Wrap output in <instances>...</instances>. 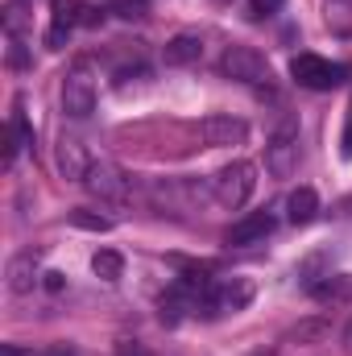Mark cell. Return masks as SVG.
Masks as SVG:
<instances>
[{
    "label": "cell",
    "instance_id": "6da1fadb",
    "mask_svg": "<svg viewBox=\"0 0 352 356\" xmlns=\"http://www.w3.org/2000/svg\"><path fill=\"white\" fill-rule=\"evenodd\" d=\"M253 191H257V166L253 162H228L220 175L211 178V195L228 211H241L253 199Z\"/></svg>",
    "mask_w": 352,
    "mask_h": 356
},
{
    "label": "cell",
    "instance_id": "7a4b0ae2",
    "mask_svg": "<svg viewBox=\"0 0 352 356\" xmlns=\"http://www.w3.org/2000/svg\"><path fill=\"white\" fill-rule=\"evenodd\" d=\"M290 75H294L298 88L307 91H332L349 79V67L344 63H328L319 54H294L290 58Z\"/></svg>",
    "mask_w": 352,
    "mask_h": 356
},
{
    "label": "cell",
    "instance_id": "3957f363",
    "mask_svg": "<svg viewBox=\"0 0 352 356\" xmlns=\"http://www.w3.org/2000/svg\"><path fill=\"white\" fill-rule=\"evenodd\" d=\"M220 71L228 79H237V83H249V88L269 83V63H265L262 50H253V46H228L224 58H220Z\"/></svg>",
    "mask_w": 352,
    "mask_h": 356
},
{
    "label": "cell",
    "instance_id": "277c9868",
    "mask_svg": "<svg viewBox=\"0 0 352 356\" xmlns=\"http://www.w3.org/2000/svg\"><path fill=\"white\" fill-rule=\"evenodd\" d=\"M63 112L75 120H88L95 112V79L88 67H71L63 79Z\"/></svg>",
    "mask_w": 352,
    "mask_h": 356
},
{
    "label": "cell",
    "instance_id": "5b68a950",
    "mask_svg": "<svg viewBox=\"0 0 352 356\" xmlns=\"http://www.w3.org/2000/svg\"><path fill=\"white\" fill-rule=\"evenodd\" d=\"M298 158H303V149H298V133L286 124V129H278L269 141H265V170L273 178H290L298 170Z\"/></svg>",
    "mask_w": 352,
    "mask_h": 356
},
{
    "label": "cell",
    "instance_id": "8992f818",
    "mask_svg": "<svg viewBox=\"0 0 352 356\" xmlns=\"http://www.w3.org/2000/svg\"><path fill=\"white\" fill-rule=\"evenodd\" d=\"M83 186H88L95 199H108V203H125L129 199V191H133V178L125 175L116 162H95L83 178Z\"/></svg>",
    "mask_w": 352,
    "mask_h": 356
},
{
    "label": "cell",
    "instance_id": "52a82bcc",
    "mask_svg": "<svg viewBox=\"0 0 352 356\" xmlns=\"http://www.w3.org/2000/svg\"><path fill=\"white\" fill-rule=\"evenodd\" d=\"M199 137H203V145H211V149L245 145V141H249V120H241V116H228V112H216V116H203V124H199Z\"/></svg>",
    "mask_w": 352,
    "mask_h": 356
},
{
    "label": "cell",
    "instance_id": "ba28073f",
    "mask_svg": "<svg viewBox=\"0 0 352 356\" xmlns=\"http://www.w3.org/2000/svg\"><path fill=\"white\" fill-rule=\"evenodd\" d=\"M54 162H58V175L67 178V182H83L88 170L95 166V158L88 154V145H83L79 137H71V133H63V137H58Z\"/></svg>",
    "mask_w": 352,
    "mask_h": 356
},
{
    "label": "cell",
    "instance_id": "9c48e42d",
    "mask_svg": "<svg viewBox=\"0 0 352 356\" xmlns=\"http://www.w3.org/2000/svg\"><path fill=\"white\" fill-rule=\"evenodd\" d=\"M249 302H253V282L232 277V282H220V286L211 290V307H207V311H216V315H237V311H245Z\"/></svg>",
    "mask_w": 352,
    "mask_h": 356
},
{
    "label": "cell",
    "instance_id": "30bf717a",
    "mask_svg": "<svg viewBox=\"0 0 352 356\" xmlns=\"http://www.w3.org/2000/svg\"><path fill=\"white\" fill-rule=\"evenodd\" d=\"M273 232V216L269 211H253V216H245V220H237L228 232H224V245H237V249H245V245H257Z\"/></svg>",
    "mask_w": 352,
    "mask_h": 356
},
{
    "label": "cell",
    "instance_id": "8fae6325",
    "mask_svg": "<svg viewBox=\"0 0 352 356\" xmlns=\"http://www.w3.org/2000/svg\"><path fill=\"white\" fill-rule=\"evenodd\" d=\"M311 294L323 307H344L352 302V273H323L319 282H311Z\"/></svg>",
    "mask_w": 352,
    "mask_h": 356
},
{
    "label": "cell",
    "instance_id": "7c38bea8",
    "mask_svg": "<svg viewBox=\"0 0 352 356\" xmlns=\"http://www.w3.org/2000/svg\"><path fill=\"white\" fill-rule=\"evenodd\" d=\"M4 277H8V290L13 294H29L33 286H38V253L29 249V253H17L8 269H4Z\"/></svg>",
    "mask_w": 352,
    "mask_h": 356
},
{
    "label": "cell",
    "instance_id": "4fadbf2b",
    "mask_svg": "<svg viewBox=\"0 0 352 356\" xmlns=\"http://www.w3.org/2000/svg\"><path fill=\"white\" fill-rule=\"evenodd\" d=\"M162 58H166V67H191V63H199V58H203V42H199L195 33H178V38L166 42Z\"/></svg>",
    "mask_w": 352,
    "mask_h": 356
},
{
    "label": "cell",
    "instance_id": "5bb4252c",
    "mask_svg": "<svg viewBox=\"0 0 352 356\" xmlns=\"http://www.w3.org/2000/svg\"><path fill=\"white\" fill-rule=\"evenodd\" d=\"M328 336H332V319L328 315H307V319H298L286 332V340H294V344H323Z\"/></svg>",
    "mask_w": 352,
    "mask_h": 356
},
{
    "label": "cell",
    "instance_id": "9a60e30c",
    "mask_svg": "<svg viewBox=\"0 0 352 356\" xmlns=\"http://www.w3.org/2000/svg\"><path fill=\"white\" fill-rule=\"evenodd\" d=\"M315 211H319V195L311 191V186H298V191H290V199H286V216H290V224H311L315 220Z\"/></svg>",
    "mask_w": 352,
    "mask_h": 356
},
{
    "label": "cell",
    "instance_id": "2e32d148",
    "mask_svg": "<svg viewBox=\"0 0 352 356\" xmlns=\"http://www.w3.org/2000/svg\"><path fill=\"white\" fill-rule=\"evenodd\" d=\"M91 269H95V277H104V282H116V277L125 273V257H120L116 249H99V253L91 257Z\"/></svg>",
    "mask_w": 352,
    "mask_h": 356
},
{
    "label": "cell",
    "instance_id": "e0dca14e",
    "mask_svg": "<svg viewBox=\"0 0 352 356\" xmlns=\"http://www.w3.org/2000/svg\"><path fill=\"white\" fill-rule=\"evenodd\" d=\"M67 220H71L75 228H83V232H112V220L99 216V211H88V207H71Z\"/></svg>",
    "mask_w": 352,
    "mask_h": 356
},
{
    "label": "cell",
    "instance_id": "ac0fdd59",
    "mask_svg": "<svg viewBox=\"0 0 352 356\" xmlns=\"http://www.w3.org/2000/svg\"><path fill=\"white\" fill-rule=\"evenodd\" d=\"M54 25L75 29L79 25V0H54Z\"/></svg>",
    "mask_w": 352,
    "mask_h": 356
},
{
    "label": "cell",
    "instance_id": "d6986e66",
    "mask_svg": "<svg viewBox=\"0 0 352 356\" xmlns=\"http://www.w3.org/2000/svg\"><path fill=\"white\" fill-rule=\"evenodd\" d=\"M4 29H8L13 38L25 29V8H21V4H8V13H4Z\"/></svg>",
    "mask_w": 352,
    "mask_h": 356
},
{
    "label": "cell",
    "instance_id": "ffe728a7",
    "mask_svg": "<svg viewBox=\"0 0 352 356\" xmlns=\"http://www.w3.org/2000/svg\"><path fill=\"white\" fill-rule=\"evenodd\" d=\"M108 4H112L120 17H129V21H133V17H145V0H108Z\"/></svg>",
    "mask_w": 352,
    "mask_h": 356
},
{
    "label": "cell",
    "instance_id": "44dd1931",
    "mask_svg": "<svg viewBox=\"0 0 352 356\" xmlns=\"http://www.w3.org/2000/svg\"><path fill=\"white\" fill-rule=\"evenodd\" d=\"M79 25H83V29L104 25V8H95V4H79Z\"/></svg>",
    "mask_w": 352,
    "mask_h": 356
},
{
    "label": "cell",
    "instance_id": "7402d4cb",
    "mask_svg": "<svg viewBox=\"0 0 352 356\" xmlns=\"http://www.w3.org/2000/svg\"><path fill=\"white\" fill-rule=\"evenodd\" d=\"M286 0H249V13L253 17H269V13H278Z\"/></svg>",
    "mask_w": 352,
    "mask_h": 356
},
{
    "label": "cell",
    "instance_id": "603a6c76",
    "mask_svg": "<svg viewBox=\"0 0 352 356\" xmlns=\"http://www.w3.org/2000/svg\"><path fill=\"white\" fill-rule=\"evenodd\" d=\"M8 67H29V54H25V46L13 38V46H8Z\"/></svg>",
    "mask_w": 352,
    "mask_h": 356
},
{
    "label": "cell",
    "instance_id": "cb8c5ba5",
    "mask_svg": "<svg viewBox=\"0 0 352 356\" xmlns=\"http://www.w3.org/2000/svg\"><path fill=\"white\" fill-rule=\"evenodd\" d=\"M116 356H150V353H145V344H137V340H120V344H116Z\"/></svg>",
    "mask_w": 352,
    "mask_h": 356
},
{
    "label": "cell",
    "instance_id": "d4e9b609",
    "mask_svg": "<svg viewBox=\"0 0 352 356\" xmlns=\"http://www.w3.org/2000/svg\"><path fill=\"white\" fill-rule=\"evenodd\" d=\"M67 33H71V29H63V25H54V29L46 33V46H50V50H63V42H67Z\"/></svg>",
    "mask_w": 352,
    "mask_h": 356
},
{
    "label": "cell",
    "instance_id": "484cf974",
    "mask_svg": "<svg viewBox=\"0 0 352 356\" xmlns=\"http://www.w3.org/2000/svg\"><path fill=\"white\" fill-rule=\"evenodd\" d=\"M42 277H46V290H54V294L67 286V277H63V273H42Z\"/></svg>",
    "mask_w": 352,
    "mask_h": 356
},
{
    "label": "cell",
    "instance_id": "4316f807",
    "mask_svg": "<svg viewBox=\"0 0 352 356\" xmlns=\"http://www.w3.org/2000/svg\"><path fill=\"white\" fill-rule=\"evenodd\" d=\"M344 158H352V124L344 129Z\"/></svg>",
    "mask_w": 352,
    "mask_h": 356
},
{
    "label": "cell",
    "instance_id": "83f0119b",
    "mask_svg": "<svg viewBox=\"0 0 352 356\" xmlns=\"http://www.w3.org/2000/svg\"><path fill=\"white\" fill-rule=\"evenodd\" d=\"M0 356H25V353H21L17 344H4V353H0Z\"/></svg>",
    "mask_w": 352,
    "mask_h": 356
},
{
    "label": "cell",
    "instance_id": "f1b7e54d",
    "mask_svg": "<svg viewBox=\"0 0 352 356\" xmlns=\"http://www.w3.org/2000/svg\"><path fill=\"white\" fill-rule=\"evenodd\" d=\"M42 356H75L71 348H50V353H42Z\"/></svg>",
    "mask_w": 352,
    "mask_h": 356
},
{
    "label": "cell",
    "instance_id": "f546056e",
    "mask_svg": "<svg viewBox=\"0 0 352 356\" xmlns=\"http://www.w3.org/2000/svg\"><path fill=\"white\" fill-rule=\"evenodd\" d=\"M253 356H278V348H257Z\"/></svg>",
    "mask_w": 352,
    "mask_h": 356
}]
</instances>
